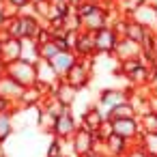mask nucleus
Instances as JSON below:
<instances>
[{"instance_id":"22","label":"nucleus","mask_w":157,"mask_h":157,"mask_svg":"<svg viewBox=\"0 0 157 157\" xmlns=\"http://www.w3.org/2000/svg\"><path fill=\"white\" fill-rule=\"evenodd\" d=\"M146 35H148V28H144L142 24H138V22H133V20L129 17V22H127V30H125V37L131 39V41H136V43H142V41L146 39Z\"/></svg>"},{"instance_id":"39","label":"nucleus","mask_w":157,"mask_h":157,"mask_svg":"<svg viewBox=\"0 0 157 157\" xmlns=\"http://www.w3.org/2000/svg\"><path fill=\"white\" fill-rule=\"evenodd\" d=\"M146 2H148V5H153V7L157 9V0H146Z\"/></svg>"},{"instance_id":"24","label":"nucleus","mask_w":157,"mask_h":157,"mask_svg":"<svg viewBox=\"0 0 157 157\" xmlns=\"http://www.w3.org/2000/svg\"><path fill=\"white\" fill-rule=\"evenodd\" d=\"M133 116H138L136 114V110H133V105L129 103V101H125V103H121V105H116L110 114H108V118H133Z\"/></svg>"},{"instance_id":"28","label":"nucleus","mask_w":157,"mask_h":157,"mask_svg":"<svg viewBox=\"0 0 157 157\" xmlns=\"http://www.w3.org/2000/svg\"><path fill=\"white\" fill-rule=\"evenodd\" d=\"M58 52H60V45H58L54 39L48 41V43H41V58H43V60H52Z\"/></svg>"},{"instance_id":"34","label":"nucleus","mask_w":157,"mask_h":157,"mask_svg":"<svg viewBox=\"0 0 157 157\" xmlns=\"http://www.w3.org/2000/svg\"><path fill=\"white\" fill-rule=\"evenodd\" d=\"M7 22V13H5V0H0V28Z\"/></svg>"},{"instance_id":"19","label":"nucleus","mask_w":157,"mask_h":157,"mask_svg":"<svg viewBox=\"0 0 157 157\" xmlns=\"http://www.w3.org/2000/svg\"><path fill=\"white\" fill-rule=\"evenodd\" d=\"M54 95H56L65 105L73 108V105H75V101H78V97H80V90H78V88H73V86H69L65 80H60V84H58V86H56V90H54Z\"/></svg>"},{"instance_id":"44","label":"nucleus","mask_w":157,"mask_h":157,"mask_svg":"<svg viewBox=\"0 0 157 157\" xmlns=\"http://www.w3.org/2000/svg\"><path fill=\"white\" fill-rule=\"evenodd\" d=\"M33 2H35V0H33Z\"/></svg>"},{"instance_id":"15","label":"nucleus","mask_w":157,"mask_h":157,"mask_svg":"<svg viewBox=\"0 0 157 157\" xmlns=\"http://www.w3.org/2000/svg\"><path fill=\"white\" fill-rule=\"evenodd\" d=\"M45 97H48V90H45L41 84H33V86H26V88H24L22 99H20V105H24V108L41 105Z\"/></svg>"},{"instance_id":"40","label":"nucleus","mask_w":157,"mask_h":157,"mask_svg":"<svg viewBox=\"0 0 157 157\" xmlns=\"http://www.w3.org/2000/svg\"><path fill=\"white\" fill-rule=\"evenodd\" d=\"M5 73V63H0V75Z\"/></svg>"},{"instance_id":"10","label":"nucleus","mask_w":157,"mask_h":157,"mask_svg":"<svg viewBox=\"0 0 157 157\" xmlns=\"http://www.w3.org/2000/svg\"><path fill=\"white\" fill-rule=\"evenodd\" d=\"M129 17H131L133 22L142 24L144 28H148V30L157 33V9H155L153 5H148V2L140 5L138 9H133V11L129 13Z\"/></svg>"},{"instance_id":"1","label":"nucleus","mask_w":157,"mask_h":157,"mask_svg":"<svg viewBox=\"0 0 157 157\" xmlns=\"http://www.w3.org/2000/svg\"><path fill=\"white\" fill-rule=\"evenodd\" d=\"M129 95H131V88H121V86H105L99 95H97V99H95V105L108 116L116 105H121V103H125V101H129Z\"/></svg>"},{"instance_id":"23","label":"nucleus","mask_w":157,"mask_h":157,"mask_svg":"<svg viewBox=\"0 0 157 157\" xmlns=\"http://www.w3.org/2000/svg\"><path fill=\"white\" fill-rule=\"evenodd\" d=\"M63 28L67 33H80L82 30V20H80V15H78V11L73 7L63 15Z\"/></svg>"},{"instance_id":"42","label":"nucleus","mask_w":157,"mask_h":157,"mask_svg":"<svg viewBox=\"0 0 157 157\" xmlns=\"http://www.w3.org/2000/svg\"><path fill=\"white\" fill-rule=\"evenodd\" d=\"M56 157H65V155H56Z\"/></svg>"},{"instance_id":"12","label":"nucleus","mask_w":157,"mask_h":157,"mask_svg":"<svg viewBox=\"0 0 157 157\" xmlns=\"http://www.w3.org/2000/svg\"><path fill=\"white\" fill-rule=\"evenodd\" d=\"M73 52L78 54V58L97 56V48H95V33L80 30V33H78V39H75V48H73Z\"/></svg>"},{"instance_id":"8","label":"nucleus","mask_w":157,"mask_h":157,"mask_svg":"<svg viewBox=\"0 0 157 157\" xmlns=\"http://www.w3.org/2000/svg\"><path fill=\"white\" fill-rule=\"evenodd\" d=\"M24 88H26V86H22V84H20L17 80H13L11 75H7V73L0 75V97L7 99L9 103H13V105L20 103Z\"/></svg>"},{"instance_id":"41","label":"nucleus","mask_w":157,"mask_h":157,"mask_svg":"<svg viewBox=\"0 0 157 157\" xmlns=\"http://www.w3.org/2000/svg\"><path fill=\"white\" fill-rule=\"evenodd\" d=\"M108 2H116V0H108Z\"/></svg>"},{"instance_id":"25","label":"nucleus","mask_w":157,"mask_h":157,"mask_svg":"<svg viewBox=\"0 0 157 157\" xmlns=\"http://www.w3.org/2000/svg\"><path fill=\"white\" fill-rule=\"evenodd\" d=\"M28 5H33V0H5V13H7V17H13Z\"/></svg>"},{"instance_id":"14","label":"nucleus","mask_w":157,"mask_h":157,"mask_svg":"<svg viewBox=\"0 0 157 157\" xmlns=\"http://www.w3.org/2000/svg\"><path fill=\"white\" fill-rule=\"evenodd\" d=\"M78 118H80V125H82V127H86V129H90V131H97V129H99V125H101L108 116H105V114H103V112L93 103V105H88V108H86Z\"/></svg>"},{"instance_id":"30","label":"nucleus","mask_w":157,"mask_h":157,"mask_svg":"<svg viewBox=\"0 0 157 157\" xmlns=\"http://www.w3.org/2000/svg\"><path fill=\"white\" fill-rule=\"evenodd\" d=\"M146 0H116V7L125 13V15H129L133 9H138L140 5H144Z\"/></svg>"},{"instance_id":"5","label":"nucleus","mask_w":157,"mask_h":157,"mask_svg":"<svg viewBox=\"0 0 157 157\" xmlns=\"http://www.w3.org/2000/svg\"><path fill=\"white\" fill-rule=\"evenodd\" d=\"M60 75L56 73V69L52 67V63L50 60H39L37 63V84H41L45 90H48V95H54V90H56V86L60 84Z\"/></svg>"},{"instance_id":"3","label":"nucleus","mask_w":157,"mask_h":157,"mask_svg":"<svg viewBox=\"0 0 157 157\" xmlns=\"http://www.w3.org/2000/svg\"><path fill=\"white\" fill-rule=\"evenodd\" d=\"M78 127H80V118L75 116L73 108H69L67 112H63L60 116H56L52 136H56V138H60V140H71V136L78 131Z\"/></svg>"},{"instance_id":"37","label":"nucleus","mask_w":157,"mask_h":157,"mask_svg":"<svg viewBox=\"0 0 157 157\" xmlns=\"http://www.w3.org/2000/svg\"><path fill=\"white\" fill-rule=\"evenodd\" d=\"M80 157H103V155H99L97 151H90V153H86V155H80Z\"/></svg>"},{"instance_id":"4","label":"nucleus","mask_w":157,"mask_h":157,"mask_svg":"<svg viewBox=\"0 0 157 157\" xmlns=\"http://www.w3.org/2000/svg\"><path fill=\"white\" fill-rule=\"evenodd\" d=\"M118 43V35L112 26H103L95 33V48H97V56H112Z\"/></svg>"},{"instance_id":"33","label":"nucleus","mask_w":157,"mask_h":157,"mask_svg":"<svg viewBox=\"0 0 157 157\" xmlns=\"http://www.w3.org/2000/svg\"><path fill=\"white\" fill-rule=\"evenodd\" d=\"M11 110H13V103H9L7 99L0 97V112H11Z\"/></svg>"},{"instance_id":"26","label":"nucleus","mask_w":157,"mask_h":157,"mask_svg":"<svg viewBox=\"0 0 157 157\" xmlns=\"http://www.w3.org/2000/svg\"><path fill=\"white\" fill-rule=\"evenodd\" d=\"M54 123H56V116H52L50 112H45V110H41V116H39V129L43 131V133H48V136H52V129H54Z\"/></svg>"},{"instance_id":"43","label":"nucleus","mask_w":157,"mask_h":157,"mask_svg":"<svg viewBox=\"0 0 157 157\" xmlns=\"http://www.w3.org/2000/svg\"><path fill=\"white\" fill-rule=\"evenodd\" d=\"M97 2H103V0H97Z\"/></svg>"},{"instance_id":"31","label":"nucleus","mask_w":157,"mask_h":157,"mask_svg":"<svg viewBox=\"0 0 157 157\" xmlns=\"http://www.w3.org/2000/svg\"><path fill=\"white\" fill-rule=\"evenodd\" d=\"M123 157H151V155H148V153H146L138 142H133V144H131V148H129Z\"/></svg>"},{"instance_id":"27","label":"nucleus","mask_w":157,"mask_h":157,"mask_svg":"<svg viewBox=\"0 0 157 157\" xmlns=\"http://www.w3.org/2000/svg\"><path fill=\"white\" fill-rule=\"evenodd\" d=\"M138 118H140L142 131H157V112H148V114H142Z\"/></svg>"},{"instance_id":"16","label":"nucleus","mask_w":157,"mask_h":157,"mask_svg":"<svg viewBox=\"0 0 157 157\" xmlns=\"http://www.w3.org/2000/svg\"><path fill=\"white\" fill-rule=\"evenodd\" d=\"M131 144L133 142H129L127 138H121L118 133H112L105 140V157H123L131 148Z\"/></svg>"},{"instance_id":"6","label":"nucleus","mask_w":157,"mask_h":157,"mask_svg":"<svg viewBox=\"0 0 157 157\" xmlns=\"http://www.w3.org/2000/svg\"><path fill=\"white\" fill-rule=\"evenodd\" d=\"M95 144H97V136L95 131L86 129V127H78V131L71 136V146H73V153L80 157V155H86L90 151H95Z\"/></svg>"},{"instance_id":"29","label":"nucleus","mask_w":157,"mask_h":157,"mask_svg":"<svg viewBox=\"0 0 157 157\" xmlns=\"http://www.w3.org/2000/svg\"><path fill=\"white\" fill-rule=\"evenodd\" d=\"M112 133H114V123H112V118H105V121L99 125V129L95 131L97 140H108Z\"/></svg>"},{"instance_id":"21","label":"nucleus","mask_w":157,"mask_h":157,"mask_svg":"<svg viewBox=\"0 0 157 157\" xmlns=\"http://www.w3.org/2000/svg\"><path fill=\"white\" fill-rule=\"evenodd\" d=\"M151 157H157V131H142L136 140Z\"/></svg>"},{"instance_id":"11","label":"nucleus","mask_w":157,"mask_h":157,"mask_svg":"<svg viewBox=\"0 0 157 157\" xmlns=\"http://www.w3.org/2000/svg\"><path fill=\"white\" fill-rule=\"evenodd\" d=\"M103 26H108V9H105V2H101L93 13H88L86 17H82V30L97 33Z\"/></svg>"},{"instance_id":"38","label":"nucleus","mask_w":157,"mask_h":157,"mask_svg":"<svg viewBox=\"0 0 157 157\" xmlns=\"http://www.w3.org/2000/svg\"><path fill=\"white\" fill-rule=\"evenodd\" d=\"M82 2H84V0H69V5H71V7H73V9H75V7H80V5H82Z\"/></svg>"},{"instance_id":"9","label":"nucleus","mask_w":157,"mask_h":157,"mask_svg":"<svg viewBox=\"0 0 157 157\" xmlns=\"http://www.w3.org/2000/svg\"><path fill=\"white\" fill-rule=\"evenodd\" d=\"M112 123H114V133H118L121 138H127L129 142H136L138 136L142 133L138 116H133V118H114Z\"/></svg>"},{"instance_id":"17","label":"nucleus","mask_w":157,"mask_h":157,"mask_svg":"<svg viewBox=\"0 0 157 157\" xmlns=\"http://www.w3.org/2000/svg\"><path fill=\"white\" fill-rule=\"evenodd\" d=\"M22 56V39H15V37H5L2 39V60L5 65L17 60Z\"/></svg>"},{"instance_id":"36","label":"nucleus","mask_w":157,"mask_h":157,"mask_svg":"<svg viewBox=\"0 0 157 157\" xmlns=\"http://www.w3.org/2000/svg\"><path fill=\"white\" fill-rule=\"evenodd\" d=\"M151 56H157V33H155V41H153V50H151Z\"/></svg>"},{"instance_id":"2","label":"nucleus","mask_w":157,"mask_h":157,"mask_svg":"<svg viewBox=\"0 0 157 157\" xmlns=\"http://www.w3.org/2000/svg\"><path fill=\"white\" fill-rule=\"evenodd\" d=\"M5 73L11 75L13 80H17L22 86H33L37 84V65L28 63L24 58H17L9 65H5Z\"/></svg>"},{"instance_id":"7","label":"nucleus","mask_w":157,"mask_h":157,"mask_svg":"<svg viewBox=\"0 0 157 157\" xmlns=\"http://www.w3.org/2000/svg\"><path fill=\"white\" fill-rule=\"evenodd\" d=\"M112 56H114V58H116V63H118V60H129V58H144L146 54H144L142 43H136V41H131V39H127V37H123V39H118L116 50H114V54H112Z\"/></svg>"},{"instance_id":"13","label":"nucleus","mask_w":157,"mask_h":157,"mask_svg":"<svg viewBox=\"0 0 157 157\" xmlns=\"http://www.w3.org/2000/svg\"><path fill=\"white\" fill-rule=\"evenodd\" d=\"M50 63H52V67L56 69V73H58L60 78H65V75H67V71L78 63V54H75L73 50H60V52L50 60Z\"/></svg>"},{"instance_id":"18","label":"nucleus","mask_w":157,"mask_h":157,"mask_svg":"<svg viewBox=\"0 0 157 157\" xmlns=\"http://www.w3.org/2000/svg\"><path fill=\"white\" fill-rule=\"evenodd\" d=\"M20 58L37 65L41 60V45H39V41L33 39V37H24L22 39V56Z\"/></svg>"},{"instance_id":"32","label":"nucleus","mask_w":157,"mask_h":157,"mask_svg":"<svg viewBox=\"0 0 157 157\" xmlns=\"http://www.w3.org/2000/svg\"><path fill=\"white\" fill-rule=\"evenodd\" d=\"M151 90H155L157 93V71L155 69H151V80H148V84H146Z\"/></svg>"},{"instance_id":"35","label":"nucleus","mask_w":157,"mask_h":157,"mask_svg":"<svg viewBox=\"0 0 157 157\" xmlns=\"http://www.w3.org/2000/svg\"><path fill=\"white\" fill-rule=\"evenodd\" d=\"M148 67L157 71V56H148Z\"/></svg>"},{"instance_id":"20","label":"nucleus","mask_w":157,"mask_h":157,"mask_svg":"<svg viewBox=\"0 0 157 157\" xmlns=\"http://www.w3.org/2000/svg\"><path fill=\"white\" fill-rule=\"evenodd\" d=\"M13 133H15L13 112H0V144H5Z\"/></svg>"}]
</instances>
